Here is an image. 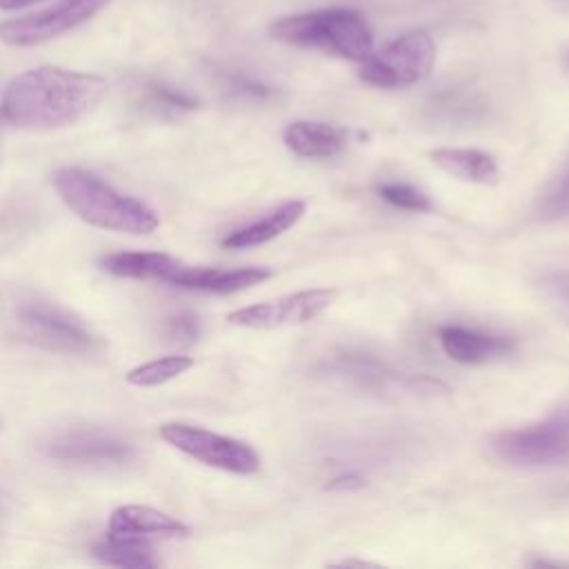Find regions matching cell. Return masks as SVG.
<instances>
[{
  "mask_svg": "<svg viewBox=\"0 0 569 569\" xmlns=\"http://www.w3.org/2000/svg\"><path fill=\"white\" fill-rule=\"evenodd\" d=\"M160 436L178 451L213 469L247 476V473H256L260 467L258 453L247 442L196 427V425L164 422L160 427Z\"/></svg>",
  "mask_w": 569,
  "mask_h": 569,
  "instance_id": "cell-7",
  "label": "cell"
},
{
  "mask_svg": "<svg viewBox=\"0 0 569 569\" xmlns=\"http://www.w3.org/2000/svg\"><path fill=\"white\" fill-rule=\"evenodd\" d=\"M282 140L287 149L300 158H333L347 147L349 133L329 122L296 120L287 124Z\"/></svg>",
  "mask_w": 569,
  "mask_h": 569,
  "instance_id": "cell-14",
  "label": "cell"
},
{
  "mask_svg": "<svg viewBox=\"0 0 569 569\" xmlns=\"http://www.w3.org/2000/svg\"><path fill=\"white\" fill-rule=\"evenodd\" d=\"M93 556L111 567H131V569H142V567H156L158 560L147 542L140 538H113L107 536V540L98 542L93 547Z\"/></svg>",
  "mask_w": 569,
  "mask_h": 569,
  "instance_id": "cell-17",
  "label": "cell"
},
{
  "mask_svg": "<svg viewBox=\"0 0 569 569\" xmlns=\"http://www.w3.org/2000/svg\"><path fill=\"white\" fill-rule=\"evenodd\" d=\"M269 33L291 47L320 49L345 60H365L373 51V33L360 11L329 7L282 16L271 22Z\"/></svg>",
  "mask_w": 569,
  "mask_h": 569,
  "instance_id": "cell-4",
  "label": "cell"
},
{
  "mask_svg": "<svg viewBox=\"0 0 569 569\" xmlns=\"http://www.w3.org/2000/svg\"><path fill=\"white\" fill-rule=\"evenodd\" d=\"M102 267L113 276L164 280L182 289L207 291V293H236L271 278V269L267 267H242V269L193 267L158 251L113 253L102 260Z\"/></svg>",
  "mask_w": 569,
  "mask_h": 569,
  "instance_id": "cell-3",
  "label": "cell"
},
{
  "mask_svg": "<svg viewBox=\"0 0 569 569\" xmlns=\"http://www.w3.org/2000/svg\"><path fill=\"white\" fill-rule=\"evenodd\" d=\"M538 209L545 220L569 218V164L562 171V176L558 178V182L545 193Z\"/></svg>",
  "mask_w": 569,
  "mask_h": 569,
  "instance_id": "cell-22",
  "label": "cell"
},
{
  "mask_svg": "<svg viewBox=\"0 0 569 569\" xmlns=\"http://www.w3.org/2000/svg\"><path fill=\"white\" fill-rule=\"evenodd\" d=\"M545 293L560 307H565L569 311V271H560V273H551L549 278H545L542 282Z\"/></svg>",
  "mask_w": 569,
  "mask_h": 569,
  "instance_id": "cell-24",
  "label": "cell"
},
{
  "mask_svg": "<svg viewBox=\"0 0 569 569\" xmlns=\"http://www.w3.org/2000/svg\"><path fill=\"white\" fill-rule=\"evenodd\" d=\"M53 187L64 204L93 227L136 236L151 233L158 227V216L149 204L120 193L91 171L58 169L53 173Z\"/></svg>",
  "mask_w": 569,
  "mask_h": 569,
  "instance_id": "cell-2",
  "label": "cell"
},
{
  "mask_svg": "<svg viewBox=\"0 0 569 569\" xmlns=\"http://www.w3.org/2000/svg\"><path fill=\"white\" fill-rule=\"evenodd\" d=\"M489 451L516 467H547L569 460V407L556 409L536 425L493 433Z\"/></svg>",
  "mask_w": 569,
  "mask_h": 569,
  "instance_id": "cell-5",
  "label": "cell"
},
{
  "mask_svg": "<svg viewBox=\"0 0 569 569\" xmlns=\"http://www.w3.org/2000/svg\"><path fill=\"white\" fill-rule=\"evenodd\" d=\"M438 342L442 351L460 365H485L500 360L513 351V342L505 336H493L458 325L440 327Z\"/></svg>",
  "mask_w": 569,
  "mask_h": 569,
  "instance_id": "cell-12",
  "label": "cell"
},
{
  "mask_svg": "<svg viewBox=\"0 0 569 569\" xmlns=\"http://www.w3.org/2000/svg\"><path fill=\"white\" fill-rule=\"evenodd\" d=\"M189 527L178 518L158 511L153 507L142 505H124L118 507L109 518V536L113 538H147V536H162L176 538L187 536Z\"/></svg>",
  "mask_w": 569,
  "mask_h": 569,
  "instance_id": "cell-13",
  "label": "cell"
},
{
  "mask_svg": "<svg viewBox=\"0 0 569 569\" xmlns=\"http://www.w3.org/2000/svg\"><path fill=\"white\" fill-rule=\"evenodd\" d=\"M193 367V358L189 356H162L149 360L127 373V382L136 387H158L164 385Z\"/></svg>",
  "mask_w": 569,
  "mask_h": 569,
  "instance_id": "cell-18",
  "label": "cell"
},
{
  "mask_svg": "<svg viewBox=\"0 0 569 569\" xmlns=\"http://www.w3.org/2000/svg\"><path fill=\"white\" fill-rule=\"evenodd\" d=\"M36 2H42V0H0V9H22Z\"/></svg>",
  "mask_w": 569,
  "mask_h": 569,
  "instance_id": "cell-26",
  "label": "cell"
},
{
  "mask_svg": "<svg viewBox=\"0 0 569 569\" xmlns=\"http://www.w3.org/2000/svg\"><path fill=\"white\" fill-rule=\"evenodd\" d=\"M338 298V289L320 287V289H305L278 300L249 305L236 309L227 316L231 325L247 327V329H276V327H291L305 325L325 313Z\"/></svg>",
  "mask_w": 569,
  "mask_h": 569,
  "instance_id": "cell-10",
  "label": "cell"
},
{
  "mask_svg": "<svg viewBox=\"0 0 569 569\" xmlns=\"http://www.w3.org/2000/svg\"><path fill=\"white\" fill-rule=\"evenodd\" d=\"M111 0H60L53 7L0 22V40L11 47H33L53 40L93 18Z\"/></svg>",
  "mask_w": 569,
  "mask_h": 569,
  "instance_id": "cell-9",
  "label": "cell"
},
{
  "mask_svg": "<svg viewBox=\"0 0 569 569\" xmlns=\"http://www.w3.org/2000/svg\"><path fill=\"white\" fill-rule=\"evenodd\" d=\"M144 102L158 113H184L198 107V100L193 96L156 80L144 84Z\"/></svg>",
  "mask_w": 569,
  "mask_h": 569,
  "instance_id": "cell-19",
  "label": "cell"
},
{
  "mask_svg": "<svg viewBox=\"0 0 569 569\" xmlns=\"http://www.w3.org/2000/svg\"><path fill=\"white\" fill-rule=\"evenodd\" d=\"M431 162L445 173L471 182V184H496L500 180V167L496 158L480 149L469 147H442L429 151Z\"/></svg>",
  "mask_w": 569,
  "mask_h": 569,
  "instance_id": "cell-15",
  "label": "cell"
},
{
  "mask_svg": "<svg viewBox=\"0 0 569 569\" xmlns=\"http://www.w3.org/2000/svg\"><path fill=\"white\" fill-rule=\"evenodd\" d=\"M378 193L382 200H387L389 204L398 207V209H407V211H429L431 209V200L418 191L416 187L411 184H405V182H385V184H378Z\"/></svg>",
  "mask_w": 569,
  "mask_h": 569,
  "instance_id": "cell-21",
  "label": "cell"
},
{
  "mask_svg": "<svg viewBox=\"0 0 569 569\" xmlns=\"http://www.w3.org/2000/svg\"><path fill=\"white\" fill-rule=\"evenodd\" d=\"M47 453L62 465L120 467L133 458V447L122 438L93 427H78L53 436Z\"/></svg>",
  "mask_w": 569,
  "mask_h": 569,
  "instance_id": "cell-11",
  "label": "cell"
},
{
  "mask_svg": "<svg viewBox=\"0 0 569 569\" xmlns=\"http://www.w3.org/2000/svg\"><path fill=\"white\" fill-rule=\"evenodd\" d=\"M96 73L38 67L16 76L2 96V116L22 129H56L80 120L104 96Z\"/></svg>",
  "mask_w": 569,
  "mask_h": 569,
  "instance_id": "cell-1",
  "label": "cell"
},
{
  "mask_svg": "<svg viewBox=\"0 0 569 569\" xmlns=\"http://www.w3.org/2000/svg\"><path fill=\"white\" fill-rule=\"evenodd\" d=\"M22 336L60 353H89L98 347L96 336L82 320L44 300H29L16 313Z\"/></svg>",
  "mask_w": 569,
  "mask_h": 569,
  "instance_id": "cell-8",
  "label": "cell"
},
{
  "mask_svg": "<svg viewBox=\"0 0 569 569\" xmlns=\"http://www.w3.org/2000/svg\"><path fill=\"white\" fill-rule=\"evenodd\" d=\"M200 333V325H198V318L193 313H176V316H169L162 325V336L169 340V342H178V345H191Z\"/></svg>",
  "mask_w": 569,
  "mask_h": 569,
  "instance_id": "cell-23",
  "label": "cell"
},
{
  "mask_svg": "<svg viewBox=\"0 0 569 569\" xmlns=\"http://www.w3.org/2000/svg\"><path fill=\"white\" fill-rule=\"evenodd\" d=\"M436 62V42L429 31L413 29L396 40H391L385 49L371 51L365 60H360V80L380 87V89H398L411 87L425 80Z\"/></svg>",
  "mask_w": 569,
  "mask_h": 569,
  "instance_id": "cell-6",
  "label": "cell"
},
{
  "mask_svg": "<svg viewBox=\"0 0 569 569\" xmlns=\"http://www.w3.org/2000/svg\"><path fill=\"white\" fill-rule=\"evenodd\" d=\"M305 211H307V204L302 200H287L278 209H273L269 216L231 231L222 240V247L224 249H249V247L264 244V242L282 236L284 231H289L293 224H298L300 218L305 216Z\"/></svg>",
  "mask_w": 569,
  "mask_h": 569,
  "instance_id": "cell-16",
  "label": "cell"
},
{
  "mask_svg": "<svg viewBox=\"0 0 569 569\" xmlns=\"http://www.w3.org/2000/svg\"><path fill=\"white\" fill-rule=\"evenodd\" d=\"M362 485H365V480L358 473H345V476L333 478L327 485V489H331V491H351V489H360Z\"/></svg>",
  "mask_w": 569,
  "mask_h": 569,
  "instance_id": "cell-25",
  "label": "cell"
},
{
  "mask_svg": "<svg viewBox=\"0 0 569 569\" xmlns=\"http://www.w3.org/2000/svg\"><path fill=\"white\" fill-rule=\"evenodd\" d=\"M220 82L227 93H231L233 98H242V100L262 102V100H269L276 96V89L271 84H267L264 80H258L253 76L238 73V71H222Z\"/></svg>",
  "mask_w": 569,
  "mask_h": 569,
  "instance_id": "cell-20",
  "label": "cell"
}]
</instances>
